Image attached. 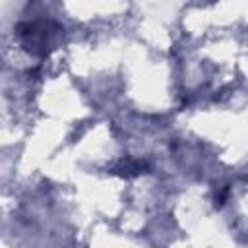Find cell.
<instances>
[{
  "instance_id": "cell-1",
  "label": "cell",
  "mask_w": 248,
  "mask_h": 248,
  "mask_svg": "<svg viewBox=\"0 0 248 248\" xmlns=\"http://www.w3.org/2000/svg\"><path fill=\"white\" fill-rule=\"evenodd\" d=\"M54 31H60V27L52 21H23L17 25V37L25 50L33 54H45L46 46H50V39Z\"/></svg>"
}]
</instances>
